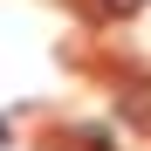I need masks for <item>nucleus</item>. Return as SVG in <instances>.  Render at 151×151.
<instances>
[{"instance_id": "1", "label": "nucleus", "mask_w": 151, "mask_h": 151, "mask_svg": "<svg viewBox=\"0 0 151 151\" xmlns=\"http://www.w3.org/2000/svg\"><path fill=\"white\" fill-rule=\"evenodd\" d=\"M144 0H96V14H110V21H124V14H137Z\"/></svg>"}]
</instances>
